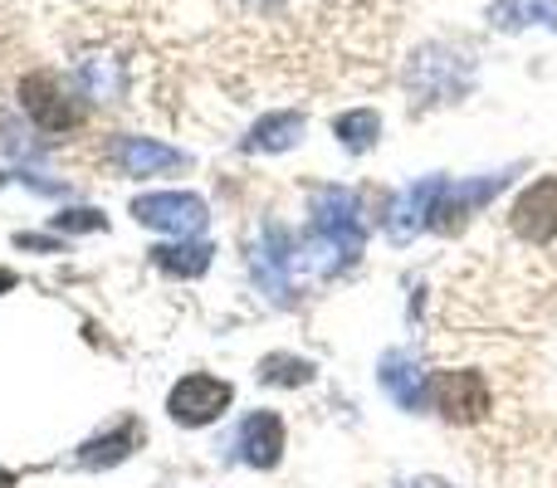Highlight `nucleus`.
Wrapping results in <instances>:
<instances>
[{
  "mask_svg": "<svg viewBox=\"0 0 557 488\" xmlns=\"http://www.w3.org/2000/svg\"><path fill=\"white\" fill-rule=\"evenodd\" d=\"M133 215H137V225H147V230H166V235H176V240H196V235L206 230V221H211L206 201L201 196H191V191L137 196Z\"/></svg>",
  "mask_w": 557,
  "mask_h": 488,
  "instance_id": "20e7f679",
  "label": "nucleus"
},
{
  "mask_svg": "<svg viewBox=\"0 0 557 488\" xmlns=\"http://www.w3.org/2000/svg\"><path fill=\"white\" fill-rule=\"evenodd\" d=\"M113 162H117L123 176H157V172H176V166H186V152L152 142V137H117Z\"/></svg>",
  "mask_w": 557,
  "mask_h": 488,
  "instance_id": "1a4fd4ad",
  "label": "nucleus"
},
{
  "mask_svg": "<svg viewBox=\"0 0 557 488\" xmlns=\"http://www.w3.org/2000/svg\"><path fill=\"white\" fill-rule=\"evenodd\" d=\"M137 440H143L137 421H123L113 435H98V440H88L84 450H78V464H84V470H108V464H123L127 454L137 450Z\"/></svg>",
  "mask_w": 557,
  "mask_h": 488,
  "instance_id": "f8f14e48",
  "label": "nucleus"
},
{
  "mask_svg": "<svg viewBox=\"0 0 557 488\" xmlns=\"http://www.w3.org/2000/svg\"><path fill=\"white\" fill-rule=\"evenodd\" d=\"M215 249L206 240H176V245H157L152 249V264L166 268V274H182V278H201L211 268Z\"/></svg>",
  "mask_w": 557,
  "mask_h": 488,
  "instance_id": "4468645a",
  "label": "nucleus"
},
{
  "mask_svg": "<svg viewBox=\"0 0 557 488\" xmlns=\"http://www.w3.org/2000/svg\"><path fill=\"white\" fill-rule=\"evenodd\" d=\"M441 191H445V176H425L421 186H411V191L396 201V211H392V221H386V230H392V240H411L416 230H425L431 225V215H435V201H441Z\"/></svg>",
  "mask_w": 557,
  "mask_h": 488,
  "instance_id": "9d476101",
  "label": "nucleus"
},
{
  "mask_svg": "<svg viewBox=\"0 0 557 488\" xmlns=\"http://www.w3.org/2000/svg\"><path fill=\"white\" fill-rule=\"evenodd\" d=\"M260 381H270V386H308L313 381V362L274 352V356H264L260 362Z\"/></svg>",
  "mask_w": 557,
  "mask_h": 488,
  "instance_id": "f3484780",
  "label": "nucleus"
},
{
  "mask_svg": "<svg viewBox=\"0 0 557 488\" xmlns=\"http://www.w3.org/2000/svg\"><path fill=\"white\" fill-rule=\"evenodd\" d=\"M78 78H84V88L94 98H117V93H123V68H117L113 59L88 54L84 64H78Z\"/></svg>",
  "mask_w": 557,
  "mask_h": 488,
  "instance_id": "dca6fc26",
  "label": "nucleus"
},
{
  "mask_svg": "<svg viewBox=\"0 0 557 488\" xmlns=\"http://www.w3.org/2000/svg\"><path fill=\"white\" fill-rule=\"evenodd\" d=\"M54 230H69V235H88V230H108L103 211H88V205H78V211H64L54 215Z\"/></svg>",
  "mask_w": 557,
  "mask_h": 488,
  "instance_id": "a211bd4d",
  "label": "nucleus"
},
{
  "mask_svg": "<svg viewBox=\"0 0 557 488\" xmlns=\"http://www.w3.org/2000/svg\"><path fill=\"white\" fill-rule=\"evenodd\" d=\"M20 103H25V113L35 117L39 133H74V127L84 123V103L69 93L59 74L20 78Z\"/></svg>",
  "mask_w": 557,
  "mask_h": 488,
  "instance_id": "7ed1b4c3",
  "label": "nucleus"
},
{
  "mask_svg": "<svg viewBox=\"0 0 557 488\" xmlns=\"http://www.w3.org/2000/svg\"><path fill=\"white\" fill-rule=\"evenodd\" d=\"M376 376H382L386 396H392V401L401 405V411H421V405H425V381H431V376H421L416 356H406V352H386V356H382V366H376Z\"/></svg>",
  "mask_w": 557,
  "mask_h": 488,
  "instance_id": "9b49d317",
  "label": "nucleus"
},
{
  "mask_svg": "<svg viewBox=\"0 0 557 488\" xmlns=\"http://www.w3.org/2000/svg\"><path fill=\"white\" fill-rule=\"evenodd\" d=\"M10 288H15V274H10V268H0V293H10Z\"/></svg>",
  "mask_w": 557,
  "mask_h": 488,
  "instance_id": "aec40b11",
  "label": "nucleus"
},
{
  "mask_svg": "<svg viewBox=\"0 0 557 488\" xmlns=\"http://www.w3.org/2000/svg\"><path fill=\"white\" fill-rule=\"evenodd\" d=\"M235 401V386L221 381V376H206V372H191L182 376V381L172 386V396H166V411H172L176 425H211L225 415V405Z\"/></svg>",
  "mask_w": 557,
  "mask_h": 488,
  "instance_id": "39448f33",
  "label": "nucleus"
},
{
  "mask_svg": "<svg viewBox=\"0 0 557 488\" xmlns=\"http://www.w3.org/2000/svg\"><path fill=\"white\" fill-rule=\"evenodd\" d=\"M298 137H304V117L298 113H270L250 127V137H245L240 147L245 152H288Z\"/></svg>",
  "mask_w": 557,
  "mask_h": 488,
  "instance_id": "ddd939ff",
  "label": "nucleus"
},
{
  "mask_svg": "<svg viewBox=\"0 0 557 488\" xmlns=\"http://www.w3.org/2000/svg\"><path fill=\"white\" fill-rule=\"evenodd\" d=\"M509 186V172H494V176H474V182H445L441 201H435V215H431V230L441 235H455L465 221H470L480 205H490L494 196Z\"/></svg>",
  "mask_w": 557,
  "mask_h": 488,
  "instance_id": "423d86ee",
  "label": "nucleus"
},
{
  "mask_svg": "<svg viewBox=\"0 0 557 488\" xmlns=\"http://www.w3.org/2000/svg\"><path fill=\"white\" fill-rule=\"evenodd\" d=\"M308 235L298 245V264L313 268V274H333V268H347L357 254H362V221H357V196L337 191V186H323L313 191V205H308Z\"/></svg>",
  "mask_w": 557,
  "mask_h": 488,
  "instance_id": "f257e3e1",
  "label": "nucleus"
},
{
  "mask_svg": "<svg viewBox=\"0 0 557 488\" xmlns=\"http://www.w3.org/2000/svg\"><path fill=\"white\" fill-rule=\"evenodd\" d=\"M284 454V421L274 411L245 415V425L235 430V460H245L250 470H274Z\"/></svg>",
  "mask_w": 557,
  "mask_h": 488,
  "instance_id": "0eeeda50",
  "label": "nucleus"
},
{
  "mask_svg": "<svg viewBox=\"0 0 557 488\" xmlns=\"http://www.w3.org/2000/svg\"><path fill=\"white\" fill-rule=\"evenodd\" d=\"M416 488H450V484H435V479H421V484H416Z\"/></svg>",
  "mask_w": 557,
  "mask_h": 488,
  "instance_id": "412c9836",
  "label": "nucleus"
},
{
  "mask_svg": "<svg viewBox=\"0 0 557 488\" xmlns=\"http://www.w3.org/2000/svg\"><path fill=\"white\" fill-rule=\"evenodd\" d=\"M425 405L455 425H474L490 411V381L484 372H435L425 381Z\"/></svg>",
  "mask_w": 557,
  "mask_h": 488,
  "instance_id": "f03ea898",
  "label": "nucleus"
},
{
  "mask_svg": "<svg viewBox=\"0 0 557 488\" xmlns=\"http://www.w3.org/2000/svg\"><path fill=\"white\" fill-rule=\"evenodd\" d=\"M333 133H337V142H343L347 152H367V147L382 137V117H376L372 108H352V113H343L333 123Z\"/></svg>",
  "mask_w": 557,
  "mask_h": 488,
  "instance_id": "2eb2a0df",
  "label": "nucleus"
},
{
  "mask_svg": "<svg viewBox=\"0 0 557 488\" xmlns=\"http://www.w3.org/2000/svg\"><path fill=\"white\" fill-rule=\"evenodd\" d=\"M513 230L533 245L557 240V176H543V182H533L529 191L519 196V205H513Z\"/></svg>",
  "mask_w": 557,
  "mask_h": 488,
  "instance_id": "6e6552de",
  "label": "nucleus"
},
{
  "mask_svg": "<svg viewBox=\"0 0 557 488\" xmlns=\"http://www.w3.org/2000/svg\"><path fill=\"white\" fill-rule=\"evenodd\" d=\"M15 245L20 249H45V254H49V249H59L54 240H45V235H15Z\"/></svg>",
  "mask_w": 557,
  "mask_h": 488,
  "instance_id": "6ab92c4d",
  "label": "nucleus"
}]
</instances>
